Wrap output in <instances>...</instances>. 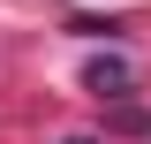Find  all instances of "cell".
Listing matches in <instances>:
<instances>
[{
    "label": "cell",
    "mask_w": 151,
    "mask_h": 144,
    "mask_svg": "<svg viewBox=\"0 0 151 144\" xmlns=\"http://www.w3.org/2000/svg\"><path fill=\"white\" fill-rule=\"evenodd\" d=\"M68 144H98V137H68Z\"/></svg>",
    "instance_id": "cell-2"
},
{
    "label": "cell",
    "mask_w": 151,
    "mask_h": 144,
    "mask_svg": "<svg viewBox=\"0 0 151 144\" xmlns=\"http://www.w3.org/2000/svg\"><path fill=\"white\" fill-rule=\"evenodd\" d=\"M129 84H136V61L129 53H98L91 68H83V91H98V99H121Z\"/></svg>",
    "instance_id": "cell-1"
}]
</instances>
